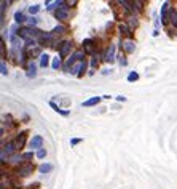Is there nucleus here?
Returning <instances> with one entry per match:
<instances>
[{"label":"nucleus","instance_id":"nucleus-1","mask_svg":"<svg viewBox=\"0 0 177 189\" xmlns=\"http://www.w3.org/2000/svg\"><path fill=\"white\" fill-rule=\"evenodd\" d=\"M69 16V11H67V5L66 2H58V10H56V18L58 20H67Z\"/></svg>","mask_w":177,"mask_h":189},{"label":"nucleus","instance_id":"nucleus-2","mask_svg":"<svg viewBox=\"0 0 177 189\" xmlns=\"http://www.w3.org/2000/svg\"><path fill=\"white\" fill-rule=\"evenodd\" d=\"M26 139H27V133H26V131H23V133L18 135L16 139H14V146H16V149H23V147L26 146Z\"/></svg>","mask_w":177,"mask_h":189},{"label":"nucleus","instance_id":"nucleus-3","mask_svg":"<svg viewBox=\"0 0 177 189\" xmlns=\"http://www.w3.org/2000/svg\"><path fill=\"white\" fill-rule=\"evenodd\" d=\"M83 56H85V51H75V55H73L72 58H69V61L66 63V68H70L75 61H81L83 63V61H85V59H83Z\"/></svg>","mask_w":177,"mask_h":189},{"label":"nucleus","instance_id":"nucleus-4","mask_svg":"<svg viewBox=\"0 0 177 189\" xmlns=\"http://www.w3.org/2000/svg\"><path fill=\"white\" fill-rule=\"evenodd\" d=\"M43 146V138L40 135H35L31 141V149H42Z\"/></svg>","mask_w":177,"mask_h":189},{"label":"nucleus","instance_id":"nucleus-5","mask_svg":"<svg viewBox=\"0 0 177 189\" xmlns=\"http://www.w3.org/2000/svg\"><path fill=\"white\" fill-rule=\"evenodd\" d=\"M31 172H32V165L31 164H24V165H21L19 168H18L19 176H27V175H31Z\"/></svg>","mask_w":177,"mask_h":189},{"label":"nucleus","instance_id":"nucleus-6","mask_svg":"<svg viewBox=\"0 0 177 189\" xmlns=\"http://www.w3.org/2000/svg\"><path fill=\"white\" fill-rule=\"evenodd\" d=\"M70 48H72V43H70V42H62V45L59 46V55H61V58L67 56V53L70 51Z\"/></svg>","mask_w":177,"mask_h":189},{"label":"nucleus","instance_id":"nucleus-7","mask_svg":"<svg viewBox=\"0 0 177 189\" xmlns=\"http://www.w3.org/2000/svg\"><path fill=\"white\" fill-rule=\"evenodd\" d=\"M94 42H93V40H89V39H86L85 42H83V51H85V53H93V51H94Z\"/></svg>","mask_w":177,"mask_h":189},{"label":"nucleus","instance_id":"nucleus-8","mask_svg":"<svg viewBox=\"0 0 177 189\" xmlns=\"http://www.w3.org/2000/svg\"><path fill=\"white\" fill-rule=\"evenodd\" d=\"M105 61H107V63H113V61H115V46H113V45L109 46V50H107V53H105Z\"/></svg>","mask_w":177,"mask_h":189},{"label":"nucleus","instance_id":"nucleus-9","mask_svg":"<svg viewBox=\"0 0 177 189\" xmlns=\"http://www.w3.org/2000/svg\"><path fill=\"white\" fill-rule=\"evenodd\" d=\"M121 48H123L126 53H133V51H134V42H133V40H123V42H121Z\"/></svg>","mask_w":177,"mask_h":189},{"label":"nucleus","instance_id":"nucleus-10","mask_svg":"<svg viewBox=\"0 0 177 189\" xmlns=\"http://www.w3.org/2000/svg\"><path fill=\"white\" fill-rule=\"evenodd\" d=\"M97 103H101V98L99 96H94V98H89V99H86L85 103H83V108H89V106H96Z\"/></svg>","mask_w":177,"mask_h":189},{"label":"nucleus","instance_id":"nucleus-11","mask_svg":"<svg viewBox=\"0 0 177 189\" xmlns=\"http://www.w3.org/2000/svg\"><path fill=\"white\" fill-rule=\"evenodd\" d=\"M50 106H51V108H53V109H54L56 112H59L61 116H64V117H67V116L70 114V111H62V109H61V108H59L58 104H56L54 101H50Z\"/></svg>","mask_w":177,"mask_h":189},{"label":"nucleus","instance_id":"nucleus-12","mask_svg":"<svg viewBox=\"0 0 177 189\" xmlns=\"http://www.w3.org/2000/svg\"><path fill=\"white\" fill-rule=\"evenodd\" d=\"M48 64H50V55H46V53L40 55V68H46Z\"/></svg>","mask_w":177,"mask_h":189},{"label":"nucleus","instance_id":"nucleus-13","mask_svg":"<svg viewBox=\"0 0 177 189\" xmlns=\"http://www.w3.org/2000/svg\"><path fill=\"white\" fill-rule=\"evenodd\" d=\"M35 75H37V66L32 63L29 68H27V77H29V79H34Z\"/></svg>","mask_w":177,"mask_h":189},{"label":"nucleus","instance_id":"nucleus-14","mask_svg":"<svg viewBox=\"0 0 177 189\" xmlns=\"http://www.w3.org/2000/svg\"><path fill=\"white\" fill-rule=\"evenodd\" d=\"M39 170H40L42 173H48V172H51V170H53V165L51 164H42Z\"/></svg>","mask_w":177,"mask_h":189},{"label":"nucleus","instance_id":"nucleus-15","mask_svg":"<svg viewBox=\"0 0 177 189\" xmlns=\"http://www.w3.org/2000/svg\"><path fill=\"white\" fill-rule=\"evenodd\" d=\"M14 21H16V23H19V24H23V23H26L27 20L24 18V15H23L21 11H18V13L14 15Z\"/></svg>","mask_w":177,"mask_h":189},{"label":"nucleus","instance_id":"nucleus-16","mask_svg":"<svg viewBox=\"0 0 177 189\" xmlns=\"http://www.w3.org/2000/svg\"><path fill=\"white\" fill-rule=\"evenodd\" d=\"M3 151H6V154H13L14 151H16V146H14V143H10V144H6V147H3Z\"/></svg>","mask_w":177,"mask_h":189},{"label":"nucleus","instance_id":"nucleus-17","mask_svg":"<svg viewBox=\"0 0 177 189\" xmlns=\"http://www.w3.org/2000/svg\"><path fill=\"white\" fill-rule=\"evenodd\" d=\"M61 68V56H54L53 59V69H59Z\"/></svg>","mask_w":177,"mask_h":189},{"label":"nucleus","instance_id":"nucleus-18","mask_svg":"<svg viewBox=\"0 0 177 189\" xmlns=\"http://www.w3.org/2000/svg\"><path fill=\"white\" fill-rule=\"evenodd\" d=\"M62 32H66V27H64V26H56L54 29H53V35H56V34H62Z\"/></svg>","mask_w":177,"mask_h":189},{"label":"nucleus","instance_id":"nucleus-19","mask_svg":"<svg viewBox=\"0 0 177 189\" xmlns=\"http://www.w3.org/2000/svg\"><path fill=\"white\" fill-rule=\"evenodd\" d=\"M85 69H86V63L83 61V63H80V69H78V74H77V77H81V75L85 74Z\"/></svg>","mask_w":177,"mask_h":189},{"label":"nucleus","instance_id":"nucleus-20","mask_svg":"<svg viewBox=\"0 0 177 189\" xmlns=\"http://www.w3.org/2000/svg\"><path fill=\"white\" fill-rule=\"evenodd\" d=\"M120 31H121L125 35H128V37H131V31H129V27L128 26H125V24H121L120 26Z\"/></svg>","mask_w":177,"mask_h":189},{"label":"nucleus","instance_id":"nucleus-21","mask_svg":"<svg viewBox=\"0 0 177 189\" xmlns=\"http://www.w3.org/2000/svg\"><path fill=\"white\" fill-rule=\"evenodd\" d=\"M137 79H139V74L137 72H129L128 74V82H134Z\"/></svg>","mask_w":177,"mask_h":189},{"label":"nucleus","instance_id":"nucleus-22","mask_svg":"<svg viewBox=\"0 0 177 189\" xmlns=\"http://www.w3.org/2000/svg\"><path fill=\"white\" fill-rule=\"evenodd\" d=\"M40 11V5H34V7H29V13L31 15H37Z\"/></svg>","mask_w":177,"mask_h":189},{"label":"nucleus","instance_id":"nucleus-23","mask_svg":"<svg viewBox=\"0 0 177 189\" xmlns=\"http://www.w3.org/2000/svg\"><path fill=\"white\" fill-rule=\"evenodd\" d=\"M46 156V151L42 147V149H39V151H37V157H39V159H43Z\"/></svg>","mask_w":177,"mask_h":189},{"label":"nucleus","instance_id":"nucleus-24","mask_svg":"<svg viewBox=\"0 0 177 189\" xmlns=\"http://www.w3.org/2000/svg\"><path fill=\"white\" fill-rule=\"evenodd\" d=\"M171 21H172V24H174V26H177V13H175V11H172V13H171Z\"/></svg>","mask_w":177,"mask_h":189},{"label":"nucleus","instance_id":"nucleus-25","mask_svg":"<svg viewBox=\"0 0 177 189\" xmlns=\"http://www.w3.org/2000/svg\"><path fill=\"white\" fill-rule=\"evenodd\" d=\"M81 138H73V139H70V146H75V144H78V143H81Z\"/></svg>","mask_w":177,"mask_h":189},{"label":"nucleus","instance_id":"nucleus-26","mask_svg":"<svg viewBox=\"0 0 177 189\" xmlns=\"http://www.w3.org/2000/svg\"><path fill=\"white\" fill-rule=\"evenodd\" d=\"M23 159L24 160H31V159H34V154L32 152H26V154H23Z\"/></svg>","mask_w":177,"mask_h":189},{"label":"nucleus","instance_id":"nucleus-27","mask_svg":"<svg viewBox=\"0 0 177 189\" xmlns=\"http://www.w3.org/2000/svg\"><path fill=\"white\" fill-rule=\"evenodd\" d=\"M26 23L29 24V26H35V24H37V20H35V18H27Z\"/></svg>","mask_w":177,"mask_h":189},{"label":"nucleus","instance_id":"nucleus-28","mask_svg":"<svg viewBox=\"0 0 177 189\" xmlns=\"http://www.w3.org/2000/svg\"><path fill=\"white\" fill-rule=\"evenodd\" d=\"M6 74H8V69L5 66V61H2V75H6Z\"/></svg>","mask_w":177,"mask_h":189},{"label":"nucleus","instance_id":"nucleus-29","mask_svg":"<svg viewBox=\"0 0 177 189\" xmlns=\"http://www.w3.org/2000/svg\"><path fill=\"white\" fill-rule=\"evenodd\" d=\"M91 64H93V68H96V66L99 64V59L96 58V56H94V58H93V63H91Z\"/></svg>","mask_w":177,"mask_h":189}]
</instances>
